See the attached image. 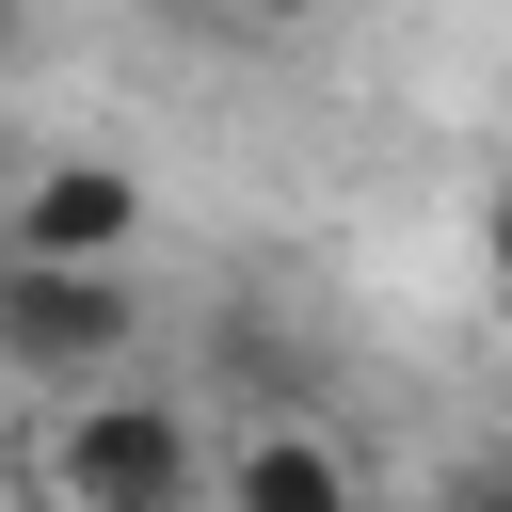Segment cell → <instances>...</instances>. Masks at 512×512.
<instances>
[{
  "instance_id": "obj_8",
  "label": "cell",
  "mask_w": 512,
  "mask_h": 512,
  "mask_svg": "<svg viewBox=\"0 0 512 512\" xmlns=\"http://www.w3.org/2000/svg\"><path fill=\"white\" fill-rule=\"evenodd\" d=\"M160 16H176V32H192V16H224V0H160Z\"/></svg>"
},
{
  "instance_id": "obj_7",
  "label": "cell",
  "mask_w": 512,
  "mask_h": 512,
  "mask_svg": "<svg viewBox=\"0 0 512 512\" xmlns=\"http://www.w3.org/2000/svg\"><path fill=\"white\" fill-rule=\"evenodd\" d=\"M240 16H336V0H240Z\"/></svg>"
},
{
  "instance_id": "obj_4",
  "label": "cell",
  "mask_w": 512,
  "mask_h": 512,
  "mask_svg": "<svg viewBox=\"0 0 512 512\" xmlns=\"http://www.w3.org/2000/svg\"><path fill=\"white\" fill-rule=\"evenodd\" d=\"M224 512H368V464L320 432V416H240V448L208 464Z\"/></svg>"
},
{
  "instance_id": "obj_3",
  "label": "cell",
  "mask_w": 512,
  "mask_h": 512,
  "mask_svg": "<svg viewBox=\"0 0 512 512\" xmlns=\"http://www.w3.org/2000/svg\"><path fill=\"white\" fill-rule=\"evenodd\" d=\"M144 240V176L128 160H32L0 192V256H64V272H128Z\"/></svg>"
},
{
  "instance_id": "obj_2",
  "label": "cell",
  "mask_w": 512,
  "mask_h": 512,
  "mask_svg": "<svg viewBox=\"0 0 512 512\" xmlns=\"http://www.w3.org/2000/svg\"><path fill=\"white\" fill-rule=\"evenodd\" d=\"M144 352V288L128 272H64V256H0V368L16 384H128Z\"/></svg>"
},
{
  "instance_id": "obj_1",
  "label": "cell",
  "mask_w": 512,
  "mask_h": 512,
  "mask_svg": "<svg viewBox=\"0 0 512 512\" xmlns=\"http://www.w3.org/2000/svg\"><path fill=\"white\" fill-rule=\"evenodd\" d=\"M48 496L64 512H208V448L160 384H80L48 416Z\"/></svg>"
},
{
  "instance_id": "obj_9",
  "label": "cell",
  "mask_w": 512,
  "mask_h": 512,
  "mask_svg": "<svg viewBox=\"0 0 512 512\" xmlns=\"http://www.w3.org/2000/svg\"><path fill=\"white\" fill-rule=\"evenodd\" d=\"M0 64H16V0H0Z\"/></svg>"
},
{
  "instance_id": "obj_5",
  "label": "cell",
  "mask_w": 512,
  "mask_h": 512,
  "mask_svg": "<svg viewBox=\"0 0 512 512\" xmlns=\"http://www.w3.org/2000/svg\"><path fill=\"white\" fill-rule=\"evenodd\" d=\"M480 304H496V336H512V192L480 208Z\"/></svg>"
},
{
  "instance_id": "obj_6",
  "label": "cell",
  "mask_w": 512,
  "mask_h": 512,
  "mask_svg": "<svg viewBox=\"0 0 512 512\" xmlns=\"http://www.w3.org/2000/svg\"><path fill=\"white\" fill-rule=\"evenodd\" d=\"M432 512H512V480H448V496H432Z\"/></svg>"
}]
</instances>
